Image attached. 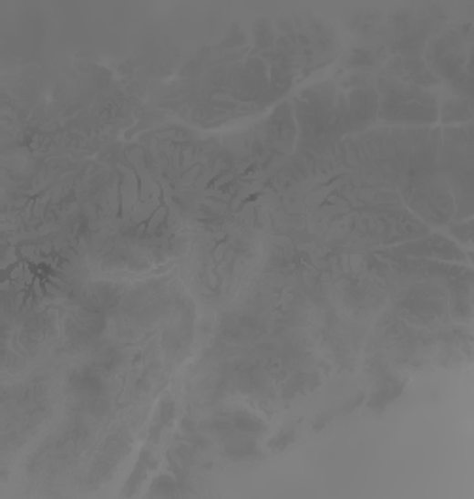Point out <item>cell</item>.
Segmentation results:
<instances>
[{"mask_svg":"<svg viewBox=\"0 0 474 499\" xmlns=\"http://www.w3.org/2000/svg\"><path fill=\"white\" fill-rule=\"evenodd\" d=\"M380 97L375 89H356L348 97V123L352 130L366 129L378 115Z\"/></svg>","mask_w":474,"mask_h":499,"instance_id":"3","label":"cell"},{"mask_svg":"<svg viewBox=\"0 0 474 499\" xmlns=\"http://www.w3.org/2000/svg\"><path fill=\"white\" fill-rule=\"evenodd\" d=\"M378 115L386 121L428 125L437 121V108L424 106L420 102H384L380 100Z\"/></svg>","mask_w":474,"mask_h":499,"instance_id":"2","label":"cell"},{"mask_svg":"<svg viewBox=\"0 0 474 499\" xmlns=\"http://www.w3.org/2000/svg\"><path fill=\"white\" fill-rule=\"evenodd\" d=\"M399 255H412V256H438V258H461L463 255L458 251V247L444 240L440 236H429L420 242L405 244L394 249Z\"/></svg>","mask_w":474,"mask_h":499,"instance_id":"5","label":"cell"},{"mask_svg":"<svg viewBox=\"0 0 474 499\" xmlns=\"http://www.w3.org/2000/svg\"><path fill=\"white\" fill-rule=\"evenodd\" d=\"M408 202L412 210H417L426 219L433 223H444L452 210V202L447 192V187L437 185L431 180V173L428 170H420L417 178L412 180V189L408 191Z\"/></svg>","mask_w":474,"mask_h":499,"instance_id":"1","label":"cell"},{"mask_svg":"<svg viewBox=\"0 0 474 499\" xmlns=\"http://www.w3.org/2000/svg\"><path fill=\"white\" fill-rule=\"evenodd\" d=\"M386 68L394 78L401 79V83L417 85V87L437 83V78L431 74V70H428V67L414 57H396Z\"/></svg>","mask_w":474,"mask_h":499,"instance_id":"4","label":"cell"},{"mask_svg":"<svg viewBox=\"0 0 474 499\" xmlns=\"http://www.w3.org/2000/svg\"><path fill=\"white\" fill-rule=\"evenodd\" d=\"M467 108H469L467 100H459V99L444 104V108H442V120H444V123L467 120V117H469Z\"/></svg>","mask_w":474,"mask_h":499,"instance_id":"6","label":"cell"}]
</instances>
